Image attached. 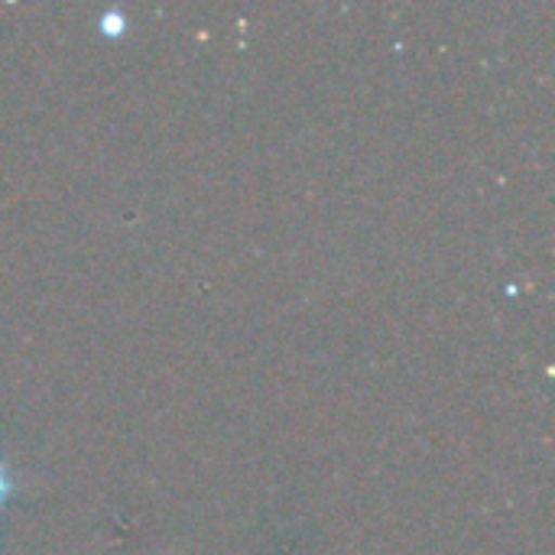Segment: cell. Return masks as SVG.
I'll use <instances>...</instances> for the list:
<instances>
[{
    "instance_id": "1",
    "label": "cell",
    "mask_w": 555,
    "mask_h": 555,
    "mask_svg": "<svg viewBox=\"0 0 555 555\" xmlns=\"http://www.w3.org/2000/svg\"><path fill=\"white\" fill-rule=\"evenodd\" d=\"M10 498V478H7V472H3V465H0V504Z\"/></svg>"
}]
</instances>
